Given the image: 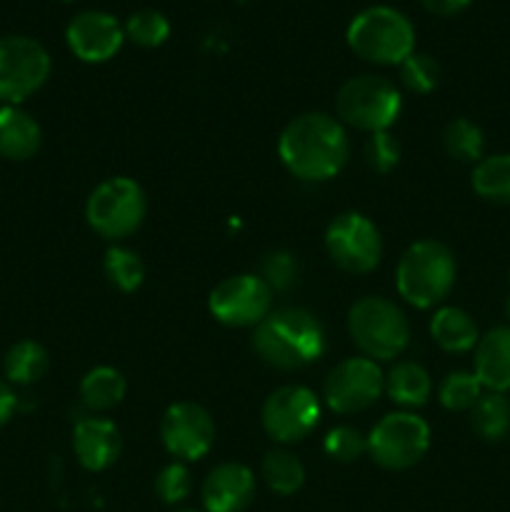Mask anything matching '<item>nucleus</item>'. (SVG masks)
<instances>
[{"instance_id":"nucleus-1","label":"nucleus","mask_w":510,"mask_h":512,"mask_svg":"<svg viewBox=\"0 0 510 512\" xmlns=\"http://www.w3.org/2000/svg\"><path fill=\"white\" fill-rule=\"evenodd\" d=\"M280 163L293 178L325 183L345 168L350 140L345 125L328 113H303L290 120L278 138Z\"/></svg>"},{"instance_id":"nucleus-2","label":"nucleus","mask_w":510,"mask_h":512,"mask_svg":"<svg viewBox=\"0 0 510 512\" xmlns=\"http://www.w3.org/2000/svg\"><path fill=\"white\" fill-rule=\"evenodd\" d=\"M255 355L278 370H300L325 353V330L305 308L270 310L250 335Z\"/></svg>"},{"instance_id":"nucleus-3","label":"nucleus","mask_w":510,"mask_h":512,"mask_svg":"<svg viewBox=\"0 0 510 512\" xmlns=\"http://www.w3.org/2000/svg\"><path fill=\"white\" fill-rule=\"evenodd\" d=\"M455 278H458V263L453 250L433 238L408 245L395 268L398 295L420 310L438 308L453 290Z\"/></svg>"},{"instance_id":"nucleus-4","label":"nucleus","mask_w":510,"mask_h":512,"mask_svg":"<svg viewBox=\"0 0 510 512\" xmlns=\"http://www.w3.org/2000/svg\"><path fill=\"white\" fill-rule=\"evenodd\" d=\"M345 40L358 58L373 65H400L415 53L413 23L390 5H370L360 10L350 20Z\"/></svg>"},{"instance_id":"nucleus-5","label":"nucleus","mask_w":510,"mask_h":512,"mask_svg":"<svg viewBox=\"0 0 510 512\" xmlns=\"http://www.w3.org/2000/svg\"><path fill=\"white\" fill-rule=\"evenodd\" d=\"M348 333L360 355L388 363L403 355L410 343V323L400 305L383 295H365L348 310Z\"/></svg>"},{"instance_id":"nucleus-6","label":"nucleus","mask_w":510,"mask_h":512,"mask_svg":"<svg viewBox=\"0 0 510 512\" xmlns=\"http://www.w3.org/2000/svg\"><path fill=\"white\" fill-rule=\"evenodd\" d=\"M400 110H403V95L395 83L373 73L345 80L335 98V113L340 123L368 135L388 130L398 120Z\"/></svg>"},{"instance_id":"nucleus-7","label":"nucleus","mask_w":510,"mask_h":512,"mask_svg":"<svg viewBox=\"0 0 510 512\" xmlns=\"http://www.w3.org/2000/svg\"><path fill=\"white\" fill-rule=\"evenodd\" d=\"M148 215V198L143 185L133 178L115 175L95 185L85 200V220L100 238L118 243L133 235Z\"/></svg>"},{"instance_id":"nucleus-8","label":"nucleus","mask_w":510,"mask_h":512,"mask_svg":"<svg viewBox=\"0 0 510 512\" xmlns=\"http://www.w3.org/2000/svg\"><path fill=\"white\" fill-rule=\"evenodd\" d=\"M430 448V425L410 410L388 413L368 433V455L385 470H408Z\"/></svg>"},{"instance_id":"nucleus-9","label":"nucleus","mask_w":510,"mask_h":512,"mask_svg":"<svg viewBox=\"0 0 510 512\" xmlns=\"http://www.w3.org/2000/svg\"><path fill=\"white\" fill-rule=\"evenodd\" d=\"M50 53L28 35L0 38V103L20 105L50 78Z\"/></svg>"},{"instance_id":"nucleus-10","label":"nucleus","mask_w":510,"mask_h":512,"mask_svg":"<svg viewBox=\"0 0 510 512\" xmlns=\"http://www.w3.org/2000/svg\"><path fill=\"white\" fill-rule=\"evenodd\" d=\"M325 250L340 270L365 275L383 260V235L363 213H340L325 228Z\"/></svg>"},{"instance_id":"nucleus-11","label":"nucleus","mask_w":510,"mask_h":512,"mask_svg":"<svg viewBox=\"0 0 510 512\" xmlns=\"http://www.w3.org/2000/svg\"><path fill=\"white\" fill-rule=\"evenodd\" d=\"M265 435L280 445L300 443L320 423V400L305 385H283L265 398L260 410Z\"/></svg>"},{"instance_id":"nucleus-12","label":"nucleus","mask_w":510,"mask_h":512,"mask_svg":"<svg viewBox=\"0 0 510 512\" xmlns=\"http://www.w3.org/2000/svg\"><path fill=\"white\" fill-rule=\"evenodd\" d=\"M208 310L220 325L255 328L273 310V290L260 275H230L210 290Z\"/></svg>"},{"instance_id":"nucleus-13","label":"nucleus","mask_w":510,"mask_h":512,"mask_svg":"<svg viewBox=\"0 0 510 512\" xmlns=\"http://www.w3.org/2000/svg\"><path fill=\"white\" fill-rule=\"evenodd\" d=\"M385 393V375L375 360L358 355L335 365L323 383V400L333 413L355 415L368 410Z\"/></svg>"},{"instance_id":"nucleus-14","label":"nucleus","mask_w":510,"mask_h":512,"mask_svg":"<svg viewBox=\"0 0 510 512\" xmlns=\"http://www.w3.org/2000/svg\"><path fill=\"white\" fill-rule=\"evenodd\" d=\"M163 448L180 463L205 458L215 443V423L208 410L190 400L173 403L160 418Z\"/></svg>"},{"instance_id":"nucleus-15","label":"nucleus","mask_w":510,"mask_h":512,"mask_svg":"<svg viewBox=\"0 0 510 512\" xmlns=\"http://www.w3.org/2000/svg\"><path fill=\"white\" fill-rule=\"evenodd\" d=\"M65 43L83 63H105L123 48L125 28L113 13L83 10L65 28Z\"/></svg>"},{"instance_id":"nucleus-16","label":"nucleus","mask_w":510,"mask_h":512,"mask_svg":"<svg viewBox=\"0 0 510 512\" xmlns=\"http://www.w3.org/2000/svg\"><path fill=\"white\" fill-rule=\"evenodd\" d=\"M205 512H245L255 500V475L243 463L215 465L200 488Z\"/></svg>"},{"instance_id":"nucleus-17","label":"nucleus","mask_w":510,"mask_h":512,"mask_svg":"<svg viewBox=\"0 0 510 512\" xmlns=\"http://www.w3.org/2000/svg\"><path fill=\"white\" fill-rule=\"evenodd\" d=\"M120 450H123V438L113 420L88 415L75 423L73 453L85 470L103 473L120 458Z\"/></svg>"},{"instance_id":"nucleus-18","label":"nucleus","mask_w":510,"mask_h":512,"mask_svg":"<svg viewBox=\"0 0 510 512\" xmlns=\"http://www.w3.org/2000/svg\"><path fill=\"white\" fill-rule=\"evenodd\" d=\"M473 373L488 393H510V325H498L480 335L475 345Z\"/></svg>"},{"instance_id":"nucleus-19","label":"nucleus","mask_w":510,"mask_h":512,"mask_svg":"<svg viewBox=\"0 0 510 512\" xmlns=\"http://www.w3.org/2000/svg\"><path fill=\"white\" fill-rule=\"evenodd\" d=\"M43 145V130L38 120L20 105H0V158L23 160L35 158Z\"/></svg>"},{"instance_id":"nucleus-20","label":"nucleus","mask_w":510,"mask_h":512,"mask_svg":"<svg viewBox=\"0 0 510 512\" xmlns=\"http://www.w3.org/2000/svg\"><path fill=\"white\" fill-rule=\"evenodd\" d=\"M430 338L443 353L463 355L475 350L480 340V328L468 310L458 305H440L430 318Z\"/></svg>"},{"instance_id":"nucleus-21","label":"nucleus","mask_w":510,"mask_h":512,"mask_svg":"<svg viewBox=\"0 0 510 512\" xmlns=\"http://www.w3.org/2000/svg\"><path fill=\"white\" fill-rule=\"evenodd\" d=\"M385 393L395 405L405 410L423 408L433 395V378L420 363L400 360L385 375Z\"/></svg>"},{"instance_id":"nucleus-22","label":"nucleus","mask_w":510,"mask_h":512,"mask_svg":"<svg viewBox=\"0 0 510 512\" xmlns=\"http://www.w3.org/2000/svg\"><path fill=\"white\" fill-rule=\"evenodd\" d=\"M128 393V380L113 365H95L80 380V400L93 413H105L123 403Z\"/></svg>"},{"instance_id":"nucleus-23","label":"nucleus","mask_w":510,"mask_h":512,"mask_svg":"<svg viewBox=\"0 0 510 512\" xmlns=\"http://www.w3.org/2000/svg\"><path fill=\"white\" fill-rule=\"evenodd\" d=\"M470 185L485 203L510 208V153L485 155L473 165Z\"/></svg>"},{"instance_id":"nucleus-24","label":"nucleus","mask_w":510,"mask_h":512,"mask_svg":"<svg viewBox=\"0 0 510 512\" xmlns=\"http://www.w3.org/2000/svg\"><path fill=\"white\" fill-rule=\"evenodd\" d=\"M50 358L48 350L35 340H18L8 348L3 358L5 378L10 385H33L48 373Z\"/></svg>"},{"instance_id":"nucleus-25","label":"nucleus","mask_w":510,"mask_h":512,"mask_svg":"<svg viewBox=\"0 0 510 512\" xmlns=\"http://www.w3.org/2000/svg\"><path fill=\"white\" fill-rule=\"evenodd\" d=\"M470 428L485 443H500L510 435V398L503 393L480 395L470 410Z\"/></svg>"},{"instance_id":"nucleus-26","label":"nucleus","mask_w":510,"mask_h":512,"mask_svg":"<svg viewBox=\"0 0 510 512\" xmlns=\"http://www.w3.org/2000/svg\"><path fill=\"white\" fill-rule=\"evenodd\" d=\"M265 485L275 495H295L305 485V468L300 458H295L290 450L273 448L265 453L263 465H260Z\"/></svg>"},{"instance_id":"nucleus-27","label":"nucleus","mask_w":510,"mask_h":512,"mask_svg":"<svg viewBox=\"0 0 510 512\" xmlns=\"http://www.w3.org/2000/svg\"><path fill=\"white\" fill-rule=\"evenodd\" d=\"M443 148L458 163H478L485 158V133L470 118H453L443 130Z\"/></svg>"},{"instance_id":"nucleus-28","label":"nucleus","mask_w":510,"mask_h":512,"mask_svg":"<svg viewBox=\"0 0 510 512\" xmlns=\"http://www.w3.org/2000/svg\"><path fill=\"white\" fill-rule=\"evenodd\" d=\"M103 273L120 293H135L145 280V265L135 250L125 245H110L103 258Z\"/></svg>"},{"instance_id":"nucleus-29","label":"nucleus","mask_w":510,"mask_h":512,"mask_svg":"<svg viewBox=\"0 0 510 512\" xmlns=\"http://www.w3.org/2000/svg\"><path fill=\"white\" fill-rule=\"evenodd\" d=\"M485 388L473 370H453L438 385V400L450 413H470Z\"/></svg>"},{"instance_id":"nucleus-30","label":"nucleus","mask_w":510,"mask_h":512,"mask_svg":"<svg viewBox=\"0 0 510 512\" xmlns=\"http://www.w3.org/2000/svg\"><path fill=\"white\" fill-rule=\"evenodd\" d=\"M125 38L140 48H158L170 38V20L155 8H140L125 20Z\"/></svg>"},{"instance_id":"nucleus-31","label":"nucleus","mask_w":510,"mask_h":512,"mask_svg":"<svg viewBox=\"0 0 510 512\" xmlns=\"http://www.w3.org/2000/svg\"><path fill=\"white\" fill-rule=\"evenodd\" d=\"M400 83L415 95H428L438 88L440 83V65L433 55L413 53L398 65Z\"/></svg>"},{"instance_id":"nucleus-32","label":"nucleus","mask_w":510,"mask_h":512,"mask_svg":"<svg viewBox=\"0 0 510 512\" xmlns=\"http://www.w3.org/2000/svg\"><path fill=\"white\" fill-rule=\"evenodd\" d=\"M323 450L328 458L338 460V463H355L368 453V435H363L353 425H338L325 435Z\"/></svg>"},{"instance_id":"nucleus-33","label":"nucleus","mask_w":510,"mask_h":512,"mask_svg":"<svg viewBox=\"0 0 510 512\" xmlns=\"http://www.w3.org/2000/svg\"><path fill=\"white\" fill-rule=\"evenodd\" d=\"M155 495L163 500L165 505H180L183 500L190 498L193 493V475H190L188 465L173 460L165 465L158 475H155Z\"/></svg>"},{"instance_id":"nucleus-34","label":"nucleus","mask_w":510,"mask_h":512,"mask_svg":"<svg viewBox=\"0 0 510 512\" xmlns=\"http://www.w3.org/2000/svg\"><path fill=\"white\" fill-rule=\"evenodd\" d=\"M260 278L270 285V290H290L298 280V260L288 250H270L260 263Z\"/></svg>"},{"instance_id":"nucleus-35","label":"nucleus","mask_w":510,"mask_h":512,"mask_svg":"<svg viewBox=\"0 0 510 512\" xmlns=\"http://www.w3.org/2000/svg\"><path fill=\"white\" fill-rule=\"evenodd\" d=\"M363 158L365 165L375 173L385 175L400 163V143L395 140V135H390L388 130L383 133H373L368 135L363 145Z\"/></svg>"},{"instance_id":"nucleus-36","label":"nucleus","mask_w":510,"mask_h":512,"mask_svg":"<svg viewBox=\"0 0 510 512\" xmlns=\"http://www.w3.org/2000/svg\"><path fill=\"white\" fill-rule=\"evenodd\" d=\"M15 410H18V395H15L13 385L8 380L0 378V428L10 423Z\"/></svg>"},{"instance_id":"nucleus-37","label":"nucleus","mask_w":510,"mask_h":512,"mask_svg":"<svg viewBox=\"0 0 510 512\" xmlns=\"http://www.w3.org/2000/svg\"><path fill=\"white\" fill-rule=\"evenodd\" d=\"M423 3V8L428 10V13H435V15H443V18H450V15H458L463 13L465 8H468L473 0H420Z\"/></svg>"},{"instance_id":"nucleus-38","label":"nucleus","mask_w":510,"mask_h":512,"mask_svg":"<svg viewBox=\"0 0 510 512\" xmlns=\"http://www.w3.org/2000/svg\"><path fill=\"white\" fill-rule=\"evenodd\" d=\"M505 318H508V323H510V295H508V300H505Z\"/></svg>"},{"instance_id":"nucleus-39","label":"nucleus","mask_w":510,"mask_h":512,"mask_svg":"<svg viewBox=\"0 0 510 512\" xmlns=\"http://www.w3.org/2000/svg\"><path fill=\"white\" fill-rule=\"evenodd\" d=\"M175 512H203V510H190V508H183V510H175Z\"/></svg>"},{"instance_id":"nucleus-40","label":"nucleus","mask_w":510,"mask_h":512,"mask_svg":"<svg viewBox=\"0 0 510 512\" xmlns=\"http://www.w3.org/2000/svg\"><path fill=\"white\" fill-rule=\"evenodd\" d=\"M508 283H510V268H508Z\"/></svg>"},{"instance_id":"nucleus-41","label":"nucleus","mask_w":510,"mask_h":512,"mask_svg":"<svg viewBox=\"0 0 510 512\" xmlns=\"http://www.w3.org/2000/svg\"><path fill=\"white\" fill-rule=\"evenodd\" d=\"M65 3H73V0H65Z\"/></svg>"},{"instance_id":"nucleus-42","label":"nucleus","mask_w":510,"mask_h":512,"mask_svg":"<svg viewBox=\"0 0 510 512\" xmlns=\"http://www.w3.org/2000/svg\"><path fill=\"white\" fill-rule=\"evenodd\" d=\"M0 105H3V103H0Z\"/></svg>"}]
</instances>
